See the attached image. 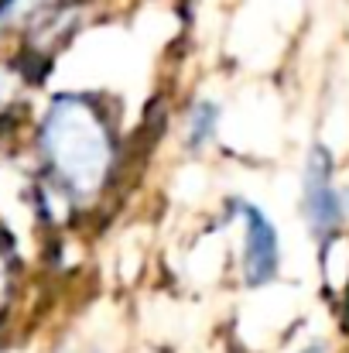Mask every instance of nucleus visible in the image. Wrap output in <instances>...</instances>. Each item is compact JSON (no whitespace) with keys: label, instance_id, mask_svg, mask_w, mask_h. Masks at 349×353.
I'll use <instances>...</instances> for the list:
<instances>
[{"label":"nucleus","instance_id":"obj_1","mask_svg":"<svg viewBox=\"0 0 349 353\" xmlns=\"http://www.w3.org/2000/svg\"><path fill=\"white\" fill-rule=\"evenodd\" d=\"M34 154L41 185L65 210L96 206L120 168V130L110 103L83 90L52 93L34 123Z\"/></svg>","mask_w":349,"mask_h":353},{"label":"nucleus","instance_id":"obj_2","mask_svg":"<svg viewBox=\"0 0 349 353\" xmlns=\"http://www.w3.org/2000/svg\"><path fill=\"white\" fill-rule=\"evenodd\" d=\"M302 216L315 243H332L349 220V192L336 182V158L326 144H312L302 168Z\"/></svg>","mask_w":349,"mask_h":353},{"label":"nucleus","instance_id":"obj_3","mask_svg":"<svg viewBox=\"0 0 349 353\" xmlns=\"http://www.w3.org/2000/svg\"><path fill=\"white\" fill-rule=\"evenodd\" d=\"M226 220L240 227V281L250 292L267 288L281 274V234L274 220L246 196L226 199Z\"/></svg>","mask_w":349,"mask_h":353},{"label":"nucleus","instance_id":"obj_4","mask_svg":"<svg viewBox=\"0 0 349 353\" xmlns=\"http://www.w3.org/2000/svg\"><path fill=\"white\" fill-rule=\"evenodd\" d=\"M223 127V103L213 97H195L185 114H182V144L192 154H202L206 148L216 144Z\"/></svg>","mask_w":349,"mask_h":353},{"label":"nucleus","instance_id":"obj_5","mask_svg":"<svg viewBox=\"0 0 349 353\" xmlns=\"http://www.w3.org/2000/svg\"><path fill=\"white\" fill-rule=\"evenodd\" d=\"M59 0H0V31H24Z\"/></svg>","mask_w":349,"mask_h":353},{"label":"nucleus","instance_id":"obj_6","mask_svg":"<svg viewBox=\"0 0 349 353\" xmlns=\"http://www.w3.org/2000/svg\"><path fill=\"white\" fill-rule=\"evenodd\" d=\"M14 299H17V254L10 236L0 230V323L10 316Z\"/></svg>","mask_w":349,"mask_h":353},{"label":"nucleus","instance_id":"obj_7","mask_svg":"<svg viewBox=\"0 0 349 353\" xmlns=\"http://www.w3.org/2000/svg\"><path fill=\"white\" fill-rule=\"evenodd\" d=\"M28 86H31V76H28L24 62L21 59H0V114H7Z\"/></svg>","mask_w":349,"mask_h":353},{"label":"nucleus","instance_id":"obj_8","mask_svg":"<svg viewBox=\"0 0 349 353\" xmlns=\"http://www.w3.org/2000/svg\"><path fill=\"white\" fill-rule=\"evenodd\" d=\"M59 353H103V350L93 347V343H65V347H59Z\"/></svg>","mask_w":349,"mask_h":353},{"label":"nucleus","instance_id":"obj_9","mask_svg":"<svg viewBox=\"0 0 349 353\" xmlns=\"http://www.w3.org/2000/svg\"><path fill=\"white\" fill-rule=\"evenodd\" d=\"M295 353H329V347L322 340H312V343H305L302 350H295Z\"/></svg>","mask_w":349,"mask_h":353},{"label":"nucleus","instance_id":"obj_10","mask_svg":"<svg viewBox=\"0 0 349 353\" xmlns=\"http://www.w3.org/2000/svg\"><path fill=\"white\" fill-rule=\"evenodd\" d=\"M343 319H346L343 326H346V330H349V292H346V309H343Z\"/></svg>","mask_w":349,"mask_h":353}]
</instances>
